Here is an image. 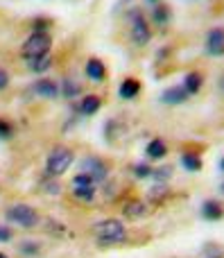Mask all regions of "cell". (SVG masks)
<instances>
[{
  "mask_svg": "<svg viewBox=\"0 0 224 258\" xmlns=\"http://www.w3.org/2000/svg\"><path fill=\"white\" fill-rule=\"evenodd\" d=\"M95 238H98L102 245H118L127 238V229L120 220L116 218H109V220H102V222L95 224Z\"/></svg>",
  "mask_w": 224,
  "mask_h": 258,
  "instance_id": "6da1fadb",
  "label": "cell"
},
{
  "mask_svg": "<svg viewBox=\"0 0 224 258\" xmlns=\"http://www.w3.org/2000/svg\"><path fill=\"white\" fill-rule=\"evenodd\" d=\"M50 45H52V39H50L48 32H32L25 39V43L21 45V54L27 61H32V59L45 57L50 52Z\"/></svg>",
  "mask_w": 224,
  "mask_h": 258,
  "instance_id": "7a4b0ae2",
  "label": "cell"
},
{
  "mask_svg": "<svg viewBox=\"0 0 224 258\" xmlns=\"http://www.w3.org/2000/svg\"><path fill=\"white\" fill-rule=\"evenodd\" d=\"M72 161H75V152H72L70 147L59 145L50 152L48 161H45V172H48L50 177H61L72 165Z\"/></svg>",
  "mask_w": 224,
  "mask_h": 258,
  "instance_id": "3957f363",
  "label": "cell"
},
{
  "mask_svg": "<svg viewBox=\"0 0 224 258\" xmlns=\"http://www.w3.org/2000/svg\"><path fill=\"white\" fill-rule=\"evenodd\" d=\"M5 218H7V222L18 224L21 229H32V227H36V222H39V213L27 204L9 206L7 213H5Z\"/></svg>",
  "mask_w": 224,
  "mask_h": 258,
  "instance_id": "277c9868",
  "label": "cell"
},
{
  "mask_svg": "<svg viewBox=\"0 0 224 258\" xmlns=\"http://www.w3.org/2000/svg\"><path fill=\"white\" fill-rule=\"evenodd\" d=\"M95 190H98V183L91 177H86L84 172L75 174L70 181V192L77 197L80 202H91L95 197Z\"/></svg>",
  "mask_w": 224,
  "mask_h": 258,
  "instance_id": "5b68a950",
  "label": "cell"
},
{
  "mask_svg": "<svg viewBox=\"0 0 224 258\" xmlns=\"http://www.w3.org/2000/svg\"><path fill=\"white\" fill-rule=\"evenodd\" d=\"M152 39V30H150L147 21L143 18V14H134L131 16V41L136 45H147Z\"/></svg>",
  "mask_w": 224,
  "mask_h": 258,
  "instance_id": "8992f818",
  "label": "cell"
},
{
  "mask_svg": "<svg viewBox=\"0 0 224 258\" xmlns=\"http://www.w3.org/2000/svg\"><path fill=\"white\" fill-rule=\"evenodd\" d=\"M82 172L93 179L95 183H102L104 179H107V165H104V161H100L98 156H86V159L82 161Z\"/></svg>",
  "mask_w": 224,
  "mask_h": 258,
  "instance_id": "52a82bcc",
  "label": "cell"
},
{
  "mask_svg": "<svg viewBox=\"0 0 224 258\" xmlns=\"http://www.w3.org/2000/svg\"><path fill=\"white\" fill-rule=\"evenodd\" d=\"M206 50L213 57H222L224 54V27H213L206 34Z\"/></svg>",
  "mask_w": 224,
  "mask_h": 258,
  "instance_id": "ba28073f",
  "label": "cell"
},
{
  "mask_svg": "<svg viewBox=\"0 0 224 258\" xmlns=\"http://www.w3.org/2000/svg\"><path fill=\"white\" fill-rule=\"evenodd\" d=\"M32 91H34L39 98H45V100H52L59 95V84L54 80H48V77H41V80L34 82V86H32Z\"/></svg>",
  "mask_w": 224,
  "mask_h": 258,
  "instance_id": "9c48e42d",
  "label": "cell"
},
{
  "mask_svg": "<svg viewBox=\"0 0 224 258\" xmlns=\"http://www.w3.org/2000/svg\"><path fill=\"white\" fill-rule=\"evenodd\" d=\"M186 100H188V93H186L181 86H170V89H166L161 93V102L170 104V107H175V104H184Z\"/></svg>",
  "mask_w": 224,
  "mask_h": 258,
  "instance_id": "30bf717a",
  "label": "cell"
},
{
  "mask_svg": "<svg viewBox=\"0 0 224 258\" xmlns=\"http://www.w3.org/2000/svg\"><path fill=\"white\" fill-rule=\"evenodd\" d=\"M140 93V82L134 80V77H127L120 84V98L122 100H134L136 95Z\"/></svg>",
  "mask_w": 224,
  "mask_h": 258,
  "instance_id": "8fae6325",
  "label": "cell"
},
{
  "mask_svg": "<svg viewBox=\"0 0 224 258\" xmlns=\"http://www.w3.org/2000/svg\"><path fill=\"white\" fill-rule=\"evenodd\" d=\"M202 84H204L202 73H188V75H186V80H184V86H181V89H184L188 95H195V93H199Z\"/></svg>",
  "mask_w": 224,
  "mask_h": 258,
  "instance_id": "7c38bea8",
  "label": "cell"
},
{
  "mask_svg": "<svg viewBox=\"0 0 224 258\" xmlns=\"http://www.w3.org/2000/svg\"><path fill=\"white\" fill-rule=\"evenodd\" d=\"M86 75H89V80H93V82H102L104 75H107L104 63L100 61V59H89V61H86Z\"/></svg>",
  "mask_w": 224,
  "mask_h": 258,
  "instance_id": "4fadbf2b",
  "label": "cell"
},
{
  "mask_svg": "<svg viewBox=\"0 0 224 258\" xmlns=\"http://www.w3.org/2000/svg\"><path fill=\"white\" fill-rule=\"evenodd\" d=\"M145 152H147L150 159H163V156L168 154L166 141H163V138H152V141L147 143V147H145Z\"/></svg>",
  "mask_w": 224,
  "mask_h": 258,
  "instance_id": "5bb4252c",
  "label": "cell"
},
{
  "mask_svg": "<svg viewBox=\"0 0 224 258\" xmlns=\"http://www.w3.org/2000/svg\"><path fill=\"white\" fill-rule=\"evenodd\" d=\"M100 107H102V100H100L98 95H84L80 102V111L84 113V116H93Z\"/></svg>",
  "mask_w": 224,
  "mask_h": 258,
  "instance_id": "9a60e30c",
  "label": "cell"
},
{
  "mask_svg": "<svg viewBox=\"0 0 224 258\" xmlns=\"http://www.w3.org/2000/svg\"><path fill=\"white\" fill-rule=\"evenodd\" d=\"M202 215H204L206 220H222L224 209H222L220 202L208 200V202H204V206H202Z\"/></svg>",
  "mask_w": 224,
  "mask_h": 258,
  "instance_id": "2e32d148",
  "label": "cell"
},
{
  "mask_svg": "<svg viewBox=\"0 0 224 258\" xmlns=\"http://www.w3.org/2000/svg\"><path fill=\"white\" fill-rule=\"evenodd\" d=\"M181 165H184L188 172H199V170H202V159H199V154H195V152H186V154L181 156Z\"/></svg>",
  "mask_w": 224,
  "mask_h": 258,
  "instance_id": "e0dca14e",
  "label": "cell"
},
{
  "mask_svg": "<svg viewBox=\"0 0 224 258\" xmlns=\"http://www.w3.org/2000/svg\"><path fill=\"white\" fill-rule=\"evenodd\" d=\"M145 213H147V206H145L143 202H129V204L125 206V215L129 220H140Z\"/></svg>",
  "mask_w": 224,
  "mask_h": 258,
  "instance_id": "ac0fdd59",
  "label": "cell"
},
{
  "mask_svg": "<svg viewBox=\"0 0 224 258\" xmlns=\"http://www.w3.org/2000/svg\"><path fill=\"white\" fill-rule=\"evenodd\" d=\"M61 93L66 95V98H77V95L82 93V86L77 84L75 80L68 77V80H63V84H61Z\"/></svg>",
  "mask_w": 224,
  "mask_h": 258,
  "instance_id": "d6986e66",
  "label": "cell"
},
{
  "mask_svg": "<svg viewBox=\"0 0 224 258\" xmlns=\"http://www.w3.org/2000/svg\"><path fill=\"white\" fill-rule=\"evenodd\" d=\"M30 63V68L34 73H45V71H50V66H52V59L45 54V57H39V59H32V61H27Z\"/></svg>",
  "mask_w": 224,
  "mask_h": 258,
  "instance_id": "ffe728a7",
  "label": "cell"
},
{
  "mask_svg": "<svg viewBox=\"0 0 224 258\" xmlns=\"http://www.w3.org/2000/svg\"><path fill=\"white\" fill-rule=\"evenodd\" d=\"M154 21H157L159 25H166V23L170 21V9H168L166 5H159V7H154Z\"/></svg>",
  "mask_w": 224,
  "mask_h": 258,
  "instance_id": "44dd1931",
  "label": "cell"
},
{
  "mask_svg": "<svg viewBox=\"0 0 224 258\" xmlns=\"http://www.w3.org/2000/svg\"><path fill=\"white\" fill-rule=\"evenodd\" d=\"M202 256H204V258H222V256H224V249H222V247H217L215 242H211V245L204 247Z\"/></svg>",
  "mask_w": 224,
  "mask_h": 258,
  "instance_id": "7402d4cb",
  "label": "cell"
},
{
  "mask_svg": "<svg viewBox=\"0 0 224 258\" xmlns=\"http://www.w3.org/2000/svg\"><path fill=\"white\" fill-rule=\"evenodd\" d=\"M170 174H172V168H168V165H163V168H159V170H152V177L157 179L159 183L166 181V179H170Z\"/></svg>",
  "mask_w": 224,
  "mask_h": 258,
  "instance_id": "603a6c76",
  "label": "cell"
},
{
  "mask_svg": "<svg viewBox=\"0 0 224 258\" xmlns=\"http://www.w3.org/2000/svg\"><path fill=\"white\" fill-rule=\"evenodd\" d=\"M134 174L138 179H147V177H152V168H150V165H145V163H140V165H136V168H134Z\"/></svg>",
  "mask_w": 224,
  "mask_h": 258,
  "instance_id": "cb8c5ba5",
  "label": "cell"
},
{
  "mask_svg": "<svg viewBox=\"0 0 224 258\" xmlns=\"http://www.w3.org/2000/svg\"><path fill=\"white\" fill-rule=\"evenodd\" d=\"M14 134V127L7 120H0V138H9Z\"/></svg>",
  "mask_w": 224,
  "mask_h": 258,
  "instance_id": "d4e9b609",
  "label": "cell"
},
{
  "mask_svg": "<svg viewBox=\"0 0 224 258\" xmlns=\"http://www.w3.org/2000/svg\"><path fill=\"white\" fill-rule=\"evenodd\" d=\"M21 249H23V254H36V251H39V245H34V242L25 240V242L21 245Z\"/></svg>",
  "mask_w": 224,
  "mask_h": 258,
  "instance_id": "484cf974",
  "label": "cell"
},
{
  "mask_svg": "<svg viewBox=\"0 0 224 258\" xmlns=\"http://www.w3.org/2000/svg\"><path fill=\"white\" fill-rule=\"evenodd\" d=\"M7 86H9V75H7V71H5V68H0V91L7 89Z\"/></svg>",
  "mask_w": 224,
  "mask_h": 258,
  "instance_id": "4316f807",
  "label": "cell"
},
{
  "mask_svg": "<svg viewBox=\"0 0 224 258\" xmlns=\"http://www.w3.org/2000/svg\"><path fill=\"white\" fill-rule=\"evenodd\" d=\"M12 240V231L9 227H0V242H9Z\"/></svg>",
  "mask_w": 224,
  "mask_h": 258,
  "instance_id": "83f0119b",
  "label": "cell"
},
{
  "mask_svg": "<svg viewBox=\"0 0 224 258\" xmlns=\"http://www.w3.org/2000/svg\"><path fill=\"white\" fill-rule=\"evenodd\" d=\"M45 25H48V23H45V21H36V23H34L36 32H43V30H45Z\"/></svg>",
  "mask_w": 224,
  "mask_h": 258,
  "instance_id": "f1b7e54d",
  "label": "cell"
},
{
  "mask_svg": "<svg viewBox=\"0 0 224 258\" xmlns=\"http://www.w3.org/2000/svg\"><path fill=\"white\" fill-rule=\"evenodd\" d=\"M217 89H220V93L224 95V73L220 75V80H217Z\"/></svg>",
  "mask_w": 224,
  "mask_h": 258,
  "instance_id": "f546056e",
  "label": "cell"
},
{
  "mask_svg": "<svg viewBox=\"0 0 224 258\" xmlns=\"http://www.w3.org/2000/svg\"><path fill=\"white\" fill-rule=\"evenodd\" d=\"M220 168H222V170H224V159H222V163H220Z\"/></svg>",
  "mask_w": 224,
  "mask_h": 258,
  "instance_id": "4dcf8cb0",
  "label": "cell"
},
{
  "mask_svg": "<svg viewBox=\"0 0 224 258\" xmlns=\"http://www.w3.org/2000/svg\"><path fill=\"white\" fill-rule=\"evenodd\" d=\"M0 258H7V256H5V254H3V251H0Z\"/></svg>",
  "mask_w": 224,
  "mask_h": 258,
  "instance_id": "1f68e13d",
  "label": "cell"
},
{
  "mask_svg": "<svg viewBox=\"0 0 224 258\" xmlns=\"http://www.w3.org/2000/svg\"><path fill=\"white\" fill-rule=\"evenodd\" d=\"M152 3H157V0H152Z\"/></svg>",
  "mask_w": 224,
  "mask_h": 258,
  "instance_id": "d6a6232c",
  "label": "cell"
}]
</instances>
